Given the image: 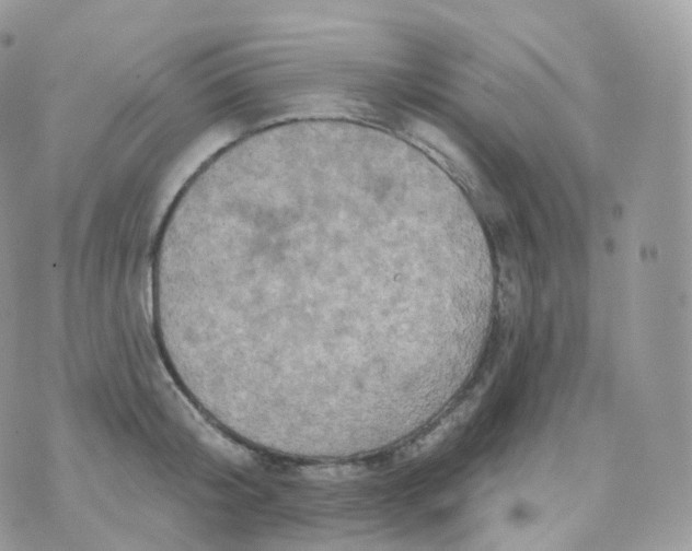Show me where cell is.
<instances>
[{
    "mask_svg": "<svg viewBox=\"0 0 692 551\" xmlns=\"http://www.w3.org/2000/svg\"><path fill=\"white\" fill-rule=\"evenodd\" d=\"M445 225L394 180L343 166L241 173L171 218L158 295L210 372L266 397L354 390L399 367L397 323L445 263Z\"/></svg>",
    "mask_w": 692,
    "mask_h": 551,
    "instance_id": "obj_1",
    "label": "cell"
}]
</instances>
